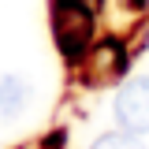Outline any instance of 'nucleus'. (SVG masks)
<instances>
[{"instance_id": "obj_1", "label": "nucleus", "mask_w": 149, "mask_h": 149, "mask_svg": "<svg viewBox=\"0 0 149 149\" xmlns=\"http://www.w3.org/2000/svg\"><path fill=\"white\" fill-rule=\"evenodd\" d=\"M116 119L130 134H149V74L130 78L116 93Z\"/></svg>"}, {"instance_id": "obj_2", "label": "nucleus", "mask_w": 149, "mask_h": 149, "mask_svg": "<svg viewBox=\"0 0 149 149\" xmlns=\"http://www.w3.org/2000/svg\"><path fill=\"white\" fill-rule=\"evenodd\" d=\"M90 8L86 4H63L56 0V37L67 56H78L90 41Z\"/></svg>"}, {"instance_id": "obj_3", "label": "nucleus", "mask_w": 149, "mask_h": 149, "mask_svg": "<svg viewBox=\"0 0 149 149\" xmlns=\"http://www.w3.org/2000/svg\"><path fill=\"white\" fill-rule=\"evenodd\" d=\"M30 97H34V90L22 74H0V123L19 119L30 104Z\"/></svg>"}, {"instance_id": "obj_4", "label": "nucleus", "mask_w": 149, "mask_h": 149, "mask_svg": "<svg viewBox=\"0 0 149 149\" xmlns=\"http://www.w3.org/2000/svg\"><path fill=\"white\" fill-rule=\"evenodd\" d=\"M93 149H146V146H142V138H138V134H130V130H116V134L97 138Z\"/></svg>"}]
</instances>
